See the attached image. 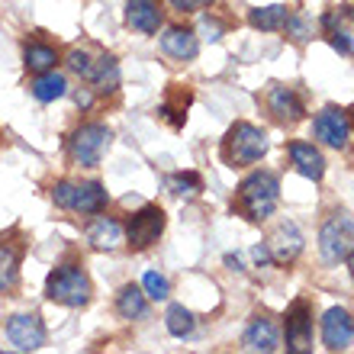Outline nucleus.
<instances>
[{"label":"nucleus","mask_w":354,"mask_h":354,"mask_svg":"<svg viewBox=\"0 0 354 354\" xmlns=\"http://www.w3.org/2000/svg\"><path fill=\"white\" fill-rule=\"evenodd\" d=\"M280 203V180L274 171H252L235 190L232 209L248 223H264Z\"/></svg>","instance_id":"f257e3e1"},{"label":"nucleus","mask_w":354,"mask_h":354,"mask_svg":"<svg viewBox=\"0 0 354 354\" xmlns=\"http://www.w3.org/2000/svg\"><path fill=\"white\" fill-rule=\"evenodd\" d=\"M268 132L252 126V122H235L223 139V161L229 168H248L268 155Z\"/></svg>","instance_id":"f03ea898"},{"label":"nucleus","mask_w":354,"mask_h":354,"mask_svg":"<svg viewBox=\"0 0 354 354\" xmlns=\"http://www.w3.org/2000/svg\"><path fill=\"white\" fill-rule=\"evenodd\" d=\"M52 200H55V206L68 209V213L97 216V213L106 209L110 194H106V187L97 184V180H84V184H75V180H58V184L52 187Z\"/></svg>","instance_id":"7ed1b4c3"},{"label":"nucleus","mask_w":354,"mask_h":354,"mask_svg":"<svg viewBox=\"0 0 354 354\" xmlns=\"http://www.w3.org/2000/svg\"><path fill=\"white\" fill-rule=\"evenodd\" d=\"M91 277L84 274V268L77 264H62L48 274L46 280V297L52 303H62V306H71V309H81L91 303Z\"/></svg>","instance_id":"20e7f679"},{"label":"nucleus","mask_w":354,"mask_h":354,"mask_svg":"<svg viewBox=\"0 0 354 354\" xmlns=\"http://www.w3.org/2000/svg\"><path fill=\"white\" fill-rule=\"evenodd\" d=\"M351 252H354V219L345 209L332 213V219H326L322 232H319V254H322L326 264H338L345 261Z\"/></svg>","instance_id":"39448f33"},{"label":"nucleus","mask_w":354,"mask_h":354,"mask_svg":"<svg viewBox=\"0 0 354 354\" xmlns=\"http://www.w3.org/2000/svg\"><path fill=\"white\" fill-rule=\"evenodd\" d=\"M110 139L113 132L100 122H87L81 129L71 132V139H68V151H71V158L81 165V168H97L103 158V151L110 149Z\"/></svg>","instance_id":"423d86ee"},{"label":"nucleus","mask_w":354,"mask_h":354,"mask_svg":"<svg viewBox=\"0 0 354 354\" xmlns=\"http://www.w3.org/2000/svg\"><path fill=\"white\" fill-rule=\"evenodd\" d=\"M165 223H168V216H165L161 206H155V203L142 206L139 213H132L129 225H126V245H129L132 252L151 248L161 239V232H165Z\"/></svg>","instance_id":"0eeeda50"},{"label":"nucleus","mask_w":354,"mask_h":354,"mask_svg":"<svg viewBox=\"0 0 354 354\" xmlns=\"http://www.w3.org/2000/svg\"><path fill=\"white\" fill-rule=\"evenodd\" d=\"M313 136H316L322 145H328V149H348V142H351V120H348V110H342V106H326V110H319L316 120H313Z\"/></svg>","instance_id":"6e6552de"},{"label":"nucleus","mask_w":354,"mask_h":354,"mask_svg":"<svg viewBox=\"0 0 354 354\" xmlns=\"http://www.w3.org/2000/svg\"><path fill=\"white\" fill-rule=\"evenodd\" d=\"M7 338L17 351H39L46 345L48 332H46V322L36 313H19V316H13L7 322Z\"/></svg>","instance_id":"1a4fd4ad"},{"label":"nucleus","mask_w":354,"mask_h":354,"mask_svg":"<svg viewBox=\"0 0 354 354\" xmlns=\"http://www.w3.org/2000/svg\"><path fill=\"white\" fill-rule=\"evenodd\" d=\"M287 351H309L313 348V306L306 299H293L287 309Z\"/></svg>","instance_id":"9d476101"},{"label":"nucleus","mask_w":354,"mask_h":354,"mask_svg":"<svg viewBox=\"0 0 354 354\" xmlns=\"http://www.w3.org/2000/svg\"><path fill=\"white\" fill-rule=\"evenodd\" d=\"M322 345L328 351H348L354 345V316L342 306H332L322 316Z\"/></svg>","instance_id":"9b49d317"},{"label":"nucleus","mask_w":354,"mask_h":354,"mask_svg":"<svg viewBox=\"0 0 354 354\" xmlns=\"http://www.w3.org/2000/svg\"><path fill=\"white\" fill-rule=\"evenodd\" d=\"M268 110H270V116H274L277 122H283V126H293V122H299L303 116H306V106H303V100H299V93L287 84H270Z\"/></svg>","instance_id":"f8f14e48"},{"label":"nucleus","mask_w":354,"mask_h":354,"mask_svg":"<svg viewBox=\"0 0 354 354\" xmlns=\"http://www.w3.org/2000/svg\"><path fill=\"white\" fill-rule=\"evenodd\" d=\"M268 252H270V258H274L277 264L297 261V254L303 252V232H299L293 223H280L277 232L270 235Z\"/></svg>","instance_id":"ddd939ff"},{"label":"nucleus","mask_w":354,"mask_h":354,"mask_svg":"<svg viewBox=\"0 0 354 354\" xmlns=\"http://www.w3.org/2000/svg\"><path fill=\"white\" fill-rule=\"evenodd\" d=\"M287 151H290L293 168H297L299 174L309 177V180H322V174H326V158H322V151H319L313 142H290Z\"/></svg>","instance_id":"4468645a"},{"label":"nucleus","mask_w":354,"mask_h":354,"mask_svg":"<svg viewBox=\"0 0 354 354\" xmlns=\"http://www.w3.org/2000/svg\"><path fill=\"white\" fill-rule=\"evenodd\" d=\"M161 52L171 58H177V62H190V58H196V52H200V42H196V32L187 26H171L165 29V36H161Z\"/></svg>","instance_id":"2eb2a0df"},{"label":"nucleus","mask_w":354,"mask_h":354,"mask_svg":"<svg viewBox=\"0 0 354 354\" xmlns=\"http://www.w3.org/2000/svg\"><path fill=\"white\" fill-rule=\"evenodd\" d=\"M126 23H129L136 32H158L161 26V10L155 0H126Z\"/></svg>","instance_id":"dca6fc26"},{"label":"nucleus","mask_w":354,"mask_h":354,"mask_svg":"<svg viewBox=\"0 0 354 354\" xmlns=\"http://www.w3.org/2000/svg\"><path fill=\"white\" fill-rule=\"evenodd\" d=\"M245 348L248 351H264V354H270V351H277L280 348V332H277V326L270 322V319H264V316H254L252 319V326L245 328Z\"/></svg>","instance_id":"f3484780"},{"label":"nucleus","mask_w":354,"mask_h":354,"mask_svg":"<svg viewBox=\"0 0 354 354\" xmlns=\"http://www.w3.org/2000/svg\"><path fill=\"white\" fill-rule=\"evenodd\" d=\"M87 242H91L97 252H113V248L122 242V225L116 223V219L97 216V219L87 225Z\"/></svg>","instance_id":"a211bd4d"},{"label":"nucleus","mask_w":354,"mask_h":354,"mask_svg":"<svg viewBox=\"0 0 354 354\" xmlns=\"http://www.w3.org/2000/svg\"><path fill=\"white\" fill-rule=\"evenodd\" d=\"M116 313L122 319H142L149 313V299H145V290L136 287V283H126V287L116 293Z\"/></svg>","instance_id":"6ab92c4d"},{"label":"nucleus","mask_w":354,"mask_h":354,"mask_svg":"<svg viewBox=\"0 0 354 354\" xmlns=\"http://www.w3.org/2000/svg\"><path fill=\"white\" fill-rule=\"evenodd\" d=\"M287 17H290V10L283 3H270V7H254L248 13V23L254 29H261V32H277V29L287 26Z\"/></svg>","instance_id":"aec40b11"},{"label":"nucleus","mask_w":354,"mask_h":354,"mask_svg":"<svg viewBox=\"0 0 354 354\" xmlns=\"http://www.w3.org/2000/svg\"><path fill=\"white\" fill-rule=\"evenodd\" d=\"M68 93V81L65 75H58L55 68L52 71H42V75L32 81V97H36L39 103H52L58 100V97H65Z\"/></svg>","instance_id":"412c9836"},{"label":"nucleus","mask_w":354,"mask_h":354,"mask_svg":"<svg viewBox=\"0 0 354 354\" xmlns=\"http://www.w3.org/2000/svg\"><path fill=\"white\" fill-rule=\"evenodd\" d=\"M87 84H91L93 91H100V93L116 91V87H120V65H116V58H113V55H100L97 71H93V77L87 81Z\"/></svg>","instance_id":"4be33fe9"},{"label":"nucleus","mask_w":354,"mask_h":354,"mask_svg":"<svg viewBox=\"0 0 354 354\" xmlns=\"http://www.w3.org/2000/svg\"><path fill=\"white\" fill-rule=\"evenodd\" d=\"M187 106H190V91H171L168 100L158 106V116L161 120H168L174 129H180L187 120Z\"/></svg>","instance_id":"5701e85b"},{"label":"nucleus","mask_w":354,"mask_h":354,"mask_svg":"<svg viewBox=\"0 0 354 354\" xmlns=\"http://www.w3.org/2000/svg\"><path fill=\"white\" fill-rule=\"evenodd\" d=\"M26 68L29 71H36V75H42V71H52L58 62V52L52 46H46V42H29L26 46Z\"/></svg>","instance_id":"b1692460"},{"label":"nucleus","mask_w":354,"mask_h":354,"mask_svg":"<svg viewBox=\"0 0 354 354\" xmlns=\"http://www.w3.org/2000/svg\"><path fill=\"white\" fill-rule=\"evenodd\" d=\"M165 326H168V332L177 338L190 335V332H194V313L184 309L180 303H174V306H168V313H165Z\"/></svg>","instance_id":"393cba45"},{"label":"nucleus","mask_w":354,"mask_h":354,"mask_svg":"<svg viewBox=\"0 0 354 354\" xmlns=\"http://www.w3.org/2000/svg\"><path fill=\"white\" fill-rule=\"evenodd\" d=\"M17 268H19V248L0 245V293L17 283Z\"/></svg>","instance_id":"a878e982"},{"label":"nucleus","mask_w":354,"mask_h":354,"mask_svg":"<svg viewBox=\"0 0 354 354\" xmlns=\"http://www.w3.org/2000/svg\"><path fill=\"white\" fill-rule=\"evenodd\" d=\"M97 62H100V55H91V48H71V52H68V68H71L75 75H81L84 81L93 77Z\"/></svg>","instance_id":"bb28decb"},{"label":"nucleus","mask_w":354,"mask_h":354,"mask_svg":"<svg viewBox=\"0 0 354 354\" xmlns=\"http://www.w3.org/2000/svg\"><path fill=\"white\" fill-rule=\"evenodd\" d=\"M142 290H145V297L151 299H168L171 297V280L158 270H149L145 277H142Z\"/></svg>","instance_id":"cd10ccee"},{"label":"nucleus","mask_w":354,"mask_h":354,"mask_svg":"<svg viewBox=\"0 0 354 354\" xmlns=\"http://www.w3.org/2000/svg\"><path fill=\"white\" fill-rule=\"evenodd\" d=\"M168 187H171V194L184 196V194H196V190H203V180H200V174H194V171H184V174L168 177Z\"/></svg>","instance_id":"c85d7f7f"},{"label":"nucleus","mask_w":354,"mask_h":354,"mask_svg":"<svg viewBox=\"0 0 354 354\" xmlns=\"http://www.w3.org/2000/svg\"><path fill=\"white\" fill-rule=\"evenodd\" d=\"M328 42H332V48H338L342 55H354V42L345 29H328Z\"/></svg>","instance_id":"c756f323"},{"label":"nucleus","mask_w":354,"mask_h":354,"mask_svg":"<svg viewBox=\"0 0 354 354\" xmlns=\"http://www.w3.org/2000/svg\"><path fill=\"white\" fill-rule=\"evenodd\" d=\"M174 10H180V13H196V10H203V7H209L213 0H168Z\"/></svg>","instance_id":"7c9ffc66"},{"label":"nucleus","mask_w":354,"mask_h":354,"mask_svg":"<svg viewBox=\"0 0 354 354\" xmlns=\"http://www.w3.org/2000/svg\"><path fill=\"white\" fill-rule=\"evenodd\" d=\"M345 261H348V270H351V277H354V252H351V254H348Z\"/></svg>","instance_id":"2f4dec72"},{"label":"nucleus","mask_w":354,"mask_h":354,"mask_svg":"<svg viewBox=\"0 0 354 354\" xmlns=\"http://www.w3.org/2000/svg\"><path fill=\"white\" fill-rule=\"evenodd\" d=\"M351 17H354V10H351Z\"/></svg>","instance_id":"473e14b6"}]
</instances>
